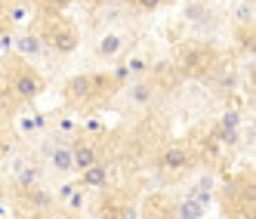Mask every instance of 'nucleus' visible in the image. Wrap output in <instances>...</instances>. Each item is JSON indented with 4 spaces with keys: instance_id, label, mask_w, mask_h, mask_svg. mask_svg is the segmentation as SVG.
<instances>
[{
    "instance_id": "obj_1",
    "label": "nucleus",
    "mask_w": 256,
    "mask_h": 219,
    "mask_svg": "<svg viewBox=\"0 0 256 219\" xmlns=\"http://www.w3.org/2000/svg\"><path fill=\"white\" fill-rule=\"evenodd\" d=\"M46 44L52 46V52H59V56H71V52H78V46H80V34L71 22H52Z\"/></svg>"
},
{
    "instance_id": "obj_2",
    "label": "nucleus",
    "mask_w": 256,
    "mask_h": 219,
    "mask_svg": "<svg viewBox=\"0 0 256 219\" xmlns=\"http://www.w3.org/2000/svg\"><path fill=\"white\" fill-rule=\"evenodd\" d=\"M12 90H16V96H19V99L31 102V99H38V96L44 93V78H40L34 68L22 65V68L12 71Z\"/></svg>"
},
{
    "instance_id": "obj_3",
    "label": "nucleus",
    "mask_w": 256,
    "mask_h": 219,
    "mask_svg": "<svg viewBox=\"0 0 256 219\" xmlns=\"http://www.w3.org/2000/svg\"><path fill=\"white\" fill-rule=\"evenodd\" d=\"M93 164H99V148H96V142H71V170H78L84 173L86 167H93Z\"/></svg>"
},
{
    "instance_id": "obj_4",
    "label": "nucleus",
    "mask_w": 256,
    "mask_h": 219,
    "mask_svg": "<svg viewBox=\"0 0 256 219\" xmlns=\"http://www.w3.org/2000/svg\"><path fill=\"white\" fill-rule=\"evenodd\" d=\"M204 213H207V194L204 192H200V194H188V198H182L176 204V219H204Z\"/></svg>"
},
{
    "instance_id": "obj_5",
    "label": "nucleus",
    "mask_w": 256,
    "mask_h": 219,
    "mask_svg": "<svg viewBox=\"0 0 256 219\" xmlns=\"http://www.w3.org/2000/svg\"><path fill=\"white\" fill-rule=\"evenodd\" d=\"M65 99L68 102H86L93 99V78L90 74H74L65 84Z\"/></svg>"
},
{
    "instance_id": "obj_6",
    "label": "nucleus",
    "mask_w": 256,
    "mask_h": 219,
    "mask_svg": "<svg viewBox=\"0 0 256 219\" xmlns=\"http://www.w3.org/2000/svg\"><path fill=\"white\" fill-rule=\"evenodd\" d=\"M46 160L56 173H71V145L65 142H50L46 145Z\"/></svg>"
},
{
    "instance_id": "obj_7",
    "label": "nucleus",
    "mask_w": 256,
    "mask_h": 219,
    "mask_svg": "<svg viewBox=\"0 0 256 219\" xmlns=\"http://www.w3.org/2000/svg\"><path fill=\"white\" fill-rule=\"evenodd\" d=\"M154 84L152 80H136V84H130V90H126V102H130L133 108H148L152 102H154Z\"/></svg>"
},
{
    "instance_id": "obj_8",
    "label": "nucleus",
    "mask_w": 256,
    "mask_h": 219,
    "mask_svg": "<svg viewBox=\"0 0 256 219\" xmlns=\"http://www.w3.org/2000/svg\"><path fill=\"white\" fill-rule=\"evenodd\" d=\"M124 46H126L124 34H118V31H108V34H102V38H99V44H96V56H99V59H118L120 52H124Z\"/></svg>"
},
{
    "instance_id": "obj_9",
    "label": "nucleus",
    "mask_w": 256,
    "mask_h": 219,
    "mask_svg": "<svg viewBox=\"0 0 256 219\" xmlns=\"http://www.w3.org/2000/svg\"><path fill=\"white\" fill-rule=\"evenodd\" d=\"M188 160H192V152H188V145H186V142L170 145V148L164 152V158H160L164 170H186V167H188Z\"/></svg>"
},
{
    "instance_id": "obj_10",
    "label": "nucleus",
    "mask_w": 256,
    "mask_h": 219,
    "mask_svg": "<svg viewBox=\"0 0 256 219\" xmlns=\"http://www.w3.org/2000/svg\"><path fill=\"white\" fill-rule=\"evenodd\" d=\"M16 52H22V56H28V59H38V56H44V40L34 31L19 34V38H16Z\"/></svg>"
},
{
    "instance_id": "obj_11",
    "label": "nucleus",
    "mask_w": 256,
    "mask_h": 219,
    "mask_svg": "<svg viewBox=\"0 0 256 219\" xmlns=\"http://www.w3.org/2000/svg\"><path fill=\"white\" fill-rule=\"evenodd\" d=\"M108 182V170H105V164H93V167H86L84 176H80V186L86 188H102Z\"/></svg>"
},
{
    "instance_id": "obj_12",
    "label": "nucleus",
    "mask_w": 256,
    "mask_h": 219,
    "mask_svg": "<svg viewBox=\"0 0 256 219\" xmlns=\"http://www.w3.org/2000/svg\"><path fill=\"white\" fill-rule=\"evenodd\" d=\"M253 19H256L253 0H238V4H234V22L241 28H253Z\"/></svg>"
},
{
    "instance_id": "obj_13",
    "label": "nucleus",
    "mask_w": 256,
    "mask_h": 219,
    "mask_svg": "<svg viewBox=\"0 0 256 219\" xmlns=\"http://www.w3.org/2000/svg\"><path fill=\"white\" fill-rule=\"evenodd\" d=\"M16 182H19V192H31V188L40 182V167H34V164L22 167V170H19V179H16Z\"/></svg>"
},
{
    "instance_id": "obj_14",
    "label": "nucleus",
    "mask_w": 256,
    "mask_h": 219,
    "mask_svg": "<svg viewBox=\"0 0 256 219\" xmlns=\"http://www.w3.org/2000/svg\"><path fill=\"white\" fill-rule=\"evenodd\" d=\"M28 204H31L34 210H46V207H52V194H50V192H44V188H38V186H34V188L28 192Z\"/></svg>"
},
{
    "instance_id": "obj_15",
    "label": "nucleus",
    "mask_w": 256,
    "mask_h": 219,
    "mask_svg": "<svg viewBox=\"0 0 256 219\" xmlns=\"http://www.w3.org/2000/svg\"><path fill=\"white\" fill-rule=\"evenodd\" d=\"M186 16H188L194 25H207V22H210V10H207V4H188V6H186Z\"/></svg>"
},
{
    "instance_id": "obj_16",
    "label": "nucleus",
    "mask_w": 256,
    "mask_h": 219,
    "mask_svg": "<svg viewBox=\"0 0 256 219\" xmlns=\"http://www.w3.org/2000/svg\"><path fill=\"white\" fill-rule=\"evenodd\" d=\"M216 139L232 145V142L238 139V130H234V126H222V124H219V126H216Z\"/></svg>"
},
{
    "instance_id": "obj_17",
    "label": "nucleus",
    "mask_w": 256,
    "mask_h": 219,
    "mask_svg": "<svg viewBox=\"0 0 256 219\" xmlns=\"http://www.w3.org/2000/svg\"><path fill=\"white\" fill-rule=\"evenodd\" d=\"M133 4H136L139 10H145V12H154V10L164 4V0H133Z\"/></svg>"
},
{
    "instance_id": "obj_18",
    "label": "nucleus",
    "mask_w": 256,
    "mask_h": 219,
    "mask_svg": "<svg viewBox=\"0 0 256 219\" xmlns=\"http://www.w3.org/2000/svg\"><path fill=\"white\" fill-rule=\"evenodd\" d=\"M219 124H222V126H234V130H238V124H241V118H238L234 112H228V114H222V120H219Z\"/></svg>"
},
{
    "instance_id": "obj_19",
    "label": "nucleus",
    "mask_w": 256,
    "mask_h": 219,
    "mask_svg": "<svg viewBox=\"0 0 256 219\" xmlns=\"http://www.w3.org/2000/svg\"><path fill=\"white\" fill-rule=\"evenodd\" d=\"M59 130H62V133H74V120H68V118L59 120Z\"/></svg>"
},
{
    "instance_id": "obj_20",
    "label": "nucleus",
    "mask_w": 256,
    "mask_h": 219,
    "mask_svg": "<svg viewBox=\"0 0 256 219\" xmlns=\"http://www.w3.org/2000/svg\"><path fill=\"white\" fill-rule=\"evenodd\" d=\"M68 204L74 207V210H80V207H84V194H78V192H74V194H71V200H68Z\"/></svg>"
},
{
    "instance_id": "obj_21",
    "label": "nucleus",
    "mask_w": 256,
    "mask_h": 219,
    "mask_svg": "<svg viewBox=\"0 0 256 219\" xmlns=\"http://www.w3.org/2000/svg\"><path fill=\"white\" fill-rule=\"evenodd\" d=\"M19 130H22V133H31V130H38V126H34V120H31V118H25Z\"/></svg>"
},
{
    "instance_id": "obj_22",
    "label": "nucleus",
    "mask_w": 256,
    "mask_h": 219,
    "mask_svg": "<svg viewBox=\"0 0 256 219\" xmlns=\"http://www.w3.org/2000/svg\"><path fill=\"white\" fill-rule=\"evenodd\" d=\"M86 130H90V133H102V124H99V120H90Z\"/></svg>"
}]
</instances>
